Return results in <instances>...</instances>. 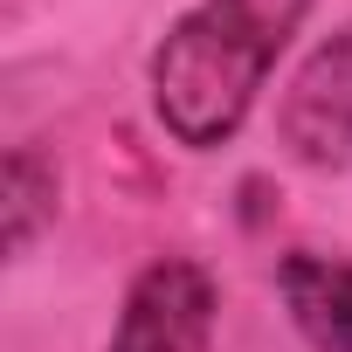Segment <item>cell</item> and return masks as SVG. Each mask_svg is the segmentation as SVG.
Instances as JSON below:
<instances>
[{"label": "cell", "instance_id": "277c9868", "mask_svg": "<svg viewBox=\"0 0 352 352\" xmlns=\"http://www.w3.org/2000/svg\"><path fill=\"white\" fill-rule=\"evenodd\" d=\"M283 304L318 352H352V263L290 256L283 263Z\"/></svg>", "mask_w": 352, "mask_h": 352}, {"label": "cell", "instance_id": "5b68a950", "mask_svg": "<svg viewBox=\"0 0 352 352\" xmlns=\"http://www.w3.org/2000/svg\"><path fill=\"white\" fill-rule=\"evenodd\" d=\"M49 214H56V166L35 145H21L8 159V249L28 256V242H35V228Z\"/></svg>", "mask_w": 352, "mask_h": 352}, {"label": "cell", "instance_id": "6da1fadb", "mask_svg": "<svg viewBox=\"0 0 352 352\" xmlns=\"http://www.w3.org/2000/svg\"><path fill=\"white\" fill-rule=\"evenodd\" d=\"M304 14L311 0H201L187 8L152 56L159 124L194 152L235 138Z\"/></svg>", "mask_w": 352, "mask_h": 352}, {"label": "cell", "instance_id": "3957f363", "mask_svg": "<svg viewBox=\"0 0 352 352\" xmlns=\"http://www.w3.org/2000/svg\"><path fill=\"white\" fill-rule=\"evenodd\" d=\"M283 145L304 166L345 173L352 166V28H338L290 83L283 97Z\"/></svg>", "mask_w": 352, "mask_h": 352}, {"label": "cell", "instance_id": "7a4b0ae2", "mask_svg": "<svg viewBox=\"0 0 352 352\" xmlns=\"http://www.w3.org/2000/svg\"><path fill=\"white\" fill-rule=\"evenodd\" d=\"M214 276L187 256H166L152 263L124 311H118V331H111V352H208L214 345Z\"/></svg>", "mask_w": 352, "mask_h": 352}]
</instances>
